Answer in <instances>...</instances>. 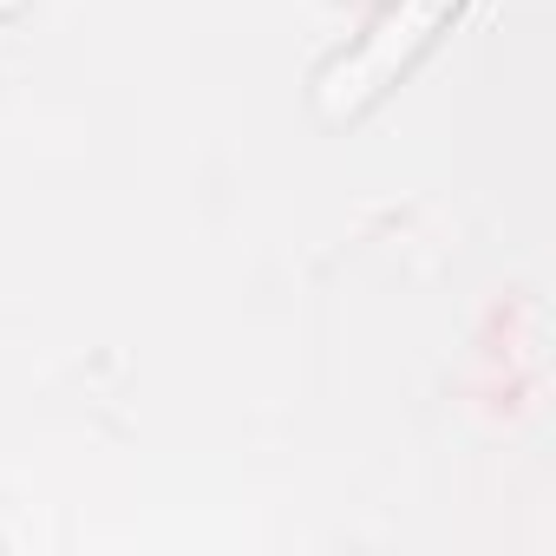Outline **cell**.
Segmentation results:
<instances>
[{"label":"cell","instance_id":"6da1fadb","mask_svg":"<svg viewBox=\"0 0 556 556\" xmlns=\"http://www.w3.org/2000/svg\"><path fill=\"white\" fill-rule=\"evenodd\" d=\"M458 8V0H393V8L367 27V40L354 47V53H341L328 73H321V112H361L439 27H445V14Z\"/></svg>","mask_w":556,"mask_h":556}]
</instances>
